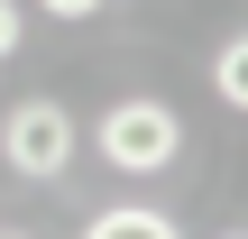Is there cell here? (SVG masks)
I'll return each instance as SVG.
<instances>
[{"mask_svg":"<svg viewBox=\"0 0 248 239\" xmlns=\"http://www.w3.org/2000/svg\"><path fill=\"white\" fill-rule=\"evenodd\" d=\"M83 230H92V239H175L184 221H175V212H156V203H101Z\"/></svg>","mask_w":248,"mask_h":239,"instance_id":"obj_3","label":"cell"},{"mask_svg":"<svg viewBox=\"0 0 248 239\" xmlns=\"http://www.w3.org/2000/svg\"><path fill=\"white\" fill-rule=\"evenodd\" d=\"M92 147H101L120 175H166V166L184 157V120H175L166 101H147V92H138V101H110V111H101Z\"/></svg>","mask_w":248,"mask_h":239,"instance_id":"obj_2","label":"cell"},{"mask_svg":"<svg viewBox=\"0 0 248 239\" xmlns=\"http://www.w3.org/2000/svg\"><path fill=\"white\" fill-rule=\"evenodd\" d=\"M212 92H221L230 111H239V101H248V37H239V28H230V37L212 46Z\"/></svg>","mask_w":248,"mask_h":239,"instance_id":"obj_4","label":"cell"},{"mask_svg":"<svg viewBox=\"0 0 248 239\" xmlns=\"http://www.w3.org/2000/svg\"><path fill=\"white\" fill-rule=\"evenodd\" d=\"M37 9H46V18H92L101 0H37Z\"/></svg>","mask_w":248,"mask_h":239,"instance_id":"obj_6","label":"cell"},{"mask_svg":"<svg viewBox=\"0 0 248 239\" xmlns=\"http://www.w3.org/2000/svg\"><path fill=\"white\" fill-rule=\"evenodd\" d=\"M18 37H28V9H18V0H0V55H18Z\"/></svg>","mask_w":248,"mask_h":239,"instance_id":"obj_5","label":"cell"},{"mask_svg":"<svg viewBox=\"0 0 248 239\" xmlns=\"http://www.w3.org/2000/svg\"><path fill=\"white\" fill-rule=\"evenodd\" d=\"M74 147H83V129H74V111L64 101H9V120H0V166L9 175H28V184H64V166H74Z\"/></svg>","mask_w":248,"mask_h":239,"instance_id":"obj_1","label":"cell"}]
</instances>
